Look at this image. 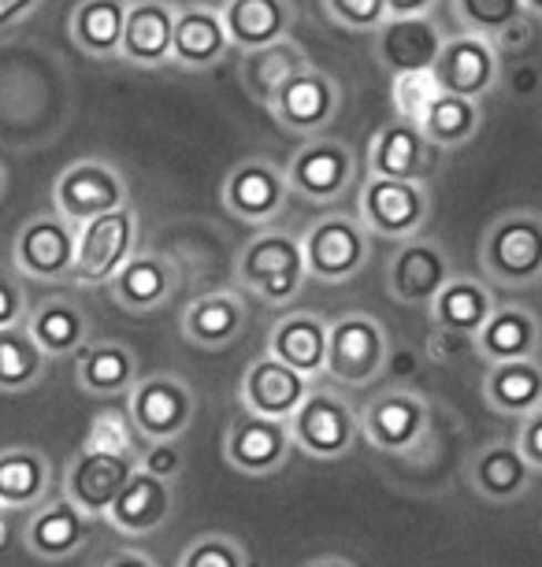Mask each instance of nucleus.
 Listing matches in <instances>:
<instances>
[{"label": "nucleus", "instance_id": "f257e3e1", "mask_svg": "<svg viewBox=\"0 0 542 567\" xmlns=\"http://www.w3.org/2000/svg\"><path fill=\"white\" fill-rule=\"evenodd\" d=\"M235 282L268 308H286L308 282L301 238L283 227H260L235 256Z\"/></svg>", "mask_w": 542, "mask_h": 567}, {"label": "nucleus", "instance_id": "f03ea898", "mask_svg": "<svg viewBox=\"0 0 542 567\" xmlns=\"http://www.w3.org/2000/svg\"><path fill=\"white\" fill-rule=\"evenodd\" d=\"M480 271L502 290H531L542 282V212L509 208L480 238Z\"/></svg>", "mask_w": 542, "mask_h": 567}, {"label": "nucleus", "instance_id": "7ed1b4c3", "mask_svg": "<svg viewBox=\"0 0 542 567\" xmlns=\"http://www.w3.org/2000/svg\"><path fill=\"white\" fill-rule=\"evenodd\" d=\"M308 278L324 286H346L365 271L371 260V234L357 212H331V216L313 219L301 234Z\"/></svg>", "mask_w": 542, "mask_h": 567}, {"label": "nucleus", "instance_id": "20e7f679", "mask_svg": "<svg viewBox=\"0 0 542 567\" xmlns=\"http://www.w3.org/2000/svg\"><path fill=\"white\" fill-rule=\"evenodd\" d=\"M360 167L357 156L342 137L320 134L305 137L286 159V182L290 194L301 197L305 205H338L346 194L357 189Z\"/></svg>", "mask_w": 542, "mask_h": 567}, {"label": "nucleus", "instance_id": "39448f33", "mask_svg": "<svg viewBox=\"0 0 542 567\" xmlns=\"http://www.w3.org/2000/svg\"><path fill=\"white\" fill-rule=\"evenodd\" d=\"M390 363V334L376 316L346 312L331 319L327 330V363L324 374L338 386H368Z\"/></svg>", "mask_w": 542, "mask_h": 567}, {"label": "nucleus", "instance_id": "423d86ee", "mask_svg": "<svg viewBox=\"0 0 542 567\" xmlns=\"http://www.w3.org/2000/svg\"><path fill=\"white\" fill-rule=\"evenodd\" d=\"M357 219L365 223L371 238L382 241L417 238L423 223L431 219L428 182L368 175L357 189Z\"/></svg>", "mask_w": 542, "mask_h": 567}, {"label": "nucleus", "instance_id": "0eeeda50", "mask_svg": "<svg viewBox=\"0 0 542 567\" xmlns=\"http://www.w3.org/2000/svg\"><path fill=\"white\" fill-rule=\"evenodd\" d=\"M74 249H79V223L63 219L57 208L38 212V216H30L16 230L12 267L27 282H41V286L71 282Z\"/></svg>", "mask_w": 542, "mask_h": 567}, {"label": "nucleus", "instance_id": "6e6552de", "mask_svg": "<svg viewBox=\"0 0 542 567\" xmlns=\"http://www.w3.org/2000/svg\"><path fill=\"white\" fill-rule=\"evenodd\" d=\"M290 434L297 453L313 460H342L360 442V412L338 390L316 386L290 415Z\"/></svg>", "mask_w": 542, "mask_h": 567}, {"label": "nucleus", "instance_id": "1a4fd4ad", "mask_svg": "<svg viewBox=\"0 0 542 567\" xmlns=\"http://www.w3.org/2000/svg\"><path fill=\"white\" fill-rule=\"evenodd\" d=\"M123 205H131V186L123 171L104 156L71 159L52 182V208L71 223L98 219Z\"/></svg>", "mask_w": 542, "mask_h": 567}, {"label": "nucleus", "instance_id": "9d476101", "mask_svg": "<svg viewBox=\"0 0 542 567\" xmlns=\"http://www.w3.org/2000/svg\"><path fill=\"white\" fill-rule=\"evenodd\" d=\"M126 412H131L142 442H167V437H183L194 426L197 393L183 374L153 371L142 374L126 393Z\"/></svg>", "mask_w": 542, "mask_h": 567}, {"label": "nucleus", "instance_id": "9b49d317", "mask_svg": "<svg viewBox=\"0 0 542 567\" xmlns=\"http://www.w3.org/2000/svg\"><path fill=\"white\" fill-rule=\"evenodd\" d=\"M290 182L286 167L275 164L272 156H246L227 171L219 186V200L227 216H235L246 227H275L290 205Z\"/></svg>", "mask_w": 542, "mask_h": 567}, {"label": "nucleus", "instance_id": "f8f14e48", "mask_svg": "<svg viewBox=\"0 0 542 567\" xmlns=\"http://www.w3.org/2000/svg\"><path fill=\"white\" fill-rule=\"evenodd\" d=\"M268 112H272V120L279 123V131L286 134L320 137L331 131V123L338 120V112H342V85L324 68L305 63L301 71L283 82V90L272 97Z\"/></svg>", "mask_w": 542, "mask_h": 567}, {"label": "nucleus", "instance_id": "ddd939ff", "mask_svg": "<svg viewBox=\"0 0 542 567\" xmlns=\"http://www.w3.org/2000/svg\"><path fill=\"white\" fill-rule=\"evenodd\" d=\"M137 252V212L123 205L98 219L79 223V249H74V286H109L115 271Z\"/></svg>", "mask_w": 542, "mask_h": 567}, {"label": "nucleus", "instance_id": "4468645a", "mask_svg": "<svg viewBox=\"0 0 542 567\" xmlns=\"http://www.w3.org/2000/svg\"><path fill=\"white\" fill-rule=\"evenodd\" d=\"M431 423V404L417 390H387L360 412V434L382 456H409L423 442Z\"/></svg>", "mask_w": 542, "mask_h": 567}, {"label": "nucleus", "instance_id": "2eb2a0df", "mask_svg": "<svg viewBox=\"0 0 542 567\" xmlns=\"http://www.w3.org/2000/svg\"><path fill=\"white\" fill-rule=\"evenodd\" d=\"M434 79H439L442 93L487 101L502 82V49L483 34L457 30V34L446 38L442 56L434 63Z\"/></svg>", "mask_w": 542, "mask_h": 567}, {"label": "nucleus", "instance_id": "dca6fc26", "mask_svg": "<svg viewBox=\"0 0 542 567\" xmlns=\"http://www.w3.org/2000/svg\"><path fill=\"white\" fill-rule=\"evenodd\" d=\"M450 275H453V264H450V252L442 249V241L417 234V238L398 241L395 256H390L387 293L395 297L398 305L431 308L439 290L450 282Z\"/></svg>", "mask_w": 542, "mask_h": 567}, {"label": "nucleus", "instance_id": "f3484780", "mask_svg": "<svg viewBox=\"0 0 542 567\" xmlns=\"http://www.w3.org/2000/svg\"><path fill=\"white\" fill-rule=\"evenodd\" d=\"M134 453H90V449H79L63 467V494L90 519H104L115 505V497H120V489L126 486V478L134 475Z\"/></svg>", "mask_w": 542, "mask_h": 567}, {"label": "nucleus", "instance_id": "a211bd4d", "mask_svg": "<svg viewBox=\"0 0 542 567\" xmlns=\"http://www.w3.org/2000/svg\"><path fill=\"white\" fill-rule=\"evenodd\" d=\"M313 390H316V382L308 379V374L294 371L290 363L275 360L272 352H260L246 368V374H242L238 401L249 415L290 423V415L301 409V401Z\"/></svg>", "mask_w": 542, "mask_h": 567}, {"label": "nucleus", "instance_id": "6ab92c4d", "mask_svg": "<svg viewBox=\"0 0 542 567\" xmlns=\"http://www.w3.org/2000/svg\"><path fill=\"white\" fill-rule=\"evenodd\" d=\"M90 534H93V519L74 505L63 489L45 497L38 508H30L27 523H23L27 553L38 556V560H49V564L71 560V556L90 542Z\"/></svg>", "mask_w": 542, "mask_h": 567}, {"label": "nucleus", "instance_id": "aec40b11", "mask_svg": "<svg viewBox=\"0 0 542 567\" xmlns=\"http://www.w3.org/2000/svg\"><path fill=\"white\" fill-rule=\"evenodd\" d=\"M294 434H290V423L283 420H264V415H249L238 423L227 426L223 434V456L227 464L238 471V475H249V478H264V475H275L286 460L294 456Z\"/></svg>", "mask_w": 542, "mask_h": 567}, {"label": "nucleus", "instance_id": "412c9836", "mask_svg": "<svg viewBox=\"0 0 542 567\" xmlns=\"http://www.w3.org/2000/svg\"><path fill=\"white\" fill-rule=\"evenodd\" d=\"M104 290H109L115 308H123V312H131V316H149L172 305V297L178 290V271L164 252L137 249L131 260L115 271V278Z\"/></svg>", "mask_w": 542, "mask_h": 567}, {"label": "nucleus", "instance_id": "4be33fe9", "mask_svg": "<svg viewBox=\"0 0 542 567\" xmlns=\"http://www.w3.org/2000/svg\"><path fill=\"white\" fill-rule=\"evenodd\" d=\"M446 34L434 16H390L376 30V60L395 79L406 71H434Z\"/></svg>", "mask_w": 542, "mask_h": 567}, {"label": "nucleus", "instance_id": "5701e85b", "mask_svg": "<svg viewBox=\"0 0 542 567\" xmlns=\"http://www.w3.org/2000/svg\"><path fill=\"white\" fill-rule=\"evenodd\" d=\"M175 19H178L175 0H131V8H126L120 63L137 68V71L172 68Z\"/></svg>", "mask_w": 542, "mask_h": 567}, {"label": "nucleus", "instance_id": "b1692460", "mask_svg": "<svg viewBox=\"0 0 542 567\" xmlns=\"http://www.w3.org/2000/svg\"><path fill=\"white\" fill-rule=\"evenodd\" d=\"M71 360H74V386L98 401L126 398L134 390V382L142 379L137 352L126 341L115 338H90Z\"/></svg>", "mask_w": 542, "mask_h": 567}, {"label": "nucleus", "instance_id": "393cba45", "mask_svg": "<svg viewBox=\"0 0 542 567\" xmlns=\"http://www.w3.org/2000/svg\"><path fill=\"white\" fill-rule=\"evenodd\" d=\"M172 512H175V483H167V478L153 475V471L137 464L104 519H109V527L126 534V538H149V534H156L172 519Z\"/></svg>", "mask_w": 542, "mask_h": 567}, {"label": "nucleus", "instance_id": "a878e982", "mask_svg": "<svg viewBox=\"0 0 542 567\" xmlns=\"http://www.w3.org/2000/svg\"><path fill=\"white\" fill-rule=\"evenodd\" d=\"M231 52L223 12L212 4H178L175 19V45H172V68L186 74H205L219 68Z\"/></svg>", "mask_w": 542, "mask_h": 567}, {"label": "nucleus", "instance_id": "bb28decb", "mask_svg": "<svg viewBox=\"0 0 542 567\" xmlns=\"http://www.w3.org/2000/svg\"><path fill=\"white\" fill-rule=\"evenodd\" d=\"M434 148L417 123L395 120L379 126L368 142V175L379 178H409V182H428L434 171Z\"/></svg>", "mask_w": 542, "mask_h": 567}, {"label": "nucleus", "instance_id": "cd10ccee", "mask_svg": "<svg viewBox=\"0 0 542 567\" xmlns=\"http://www.w3.org/2000/svg\"><path fill=\"white\" fill-rule=\"evenodd\" d=\"M223 27H227L231 49L249 52L294 38L297 8L294 0H223Z\"/></svg>", "mask_w": 542, "mask_h": 567}, {"label": "nucleus", "instance_id": "c85d7f7f", "mask_svg": "<svg viewBox=\"0 0 542 567\" xmlns=\"http://www.w3.org/2000/svg\"><path fill=\"white\" fill-rule=\"evenodd\" d=\"M327 330H331V323H327L320 312H313V308H294V312H286L283 319H275L264 352H272L275 360L290 363L294 371L316 379V374H324V363H327Z\"/></svg>", "mask_w": 542, "mask_h": 567}, {"label": "nucleus", "instance_id": "c756f323", "mask_svg": "<svg viewBox=\"0 0 542 567\" xmlns=\"http://www.w3.org/2000/svg\"><path fill=\"white\" fill-rule=\"evenodd\" d=\"M249 308L242 301V293L235 290H212L194 297L183 308V319H178V330L190 346L197 349H227L231 341H238V334L246 330Z\"/></svg>", "mask_w": 542, "mask_h": 567}, {"label": "nucleus", "instance_id": "7c9ffc66", "mask_svg": "<svg viewBox=\"0 0 542 567\" xmlns=\"http://www.w3.org/2000/svg\"><path fill=\"white\" fill-rule=\"evenodd\" d=\"M498 308L494 286L487 278L475 275H450V282L442 286L439 297L431 301V323L434 330H450V334L472 338L483 330V323L491 319V312Z\"/></svg>", "mask_w": 542, "mask_h": 567}, {"label": "nucleus", "instance_id": "2f4dec72", "mask_svg": "<svg viewBox=\"0 0 542 567\" xmlns=\"http://www.w3.org/2000/svg\"><path fill=\"white\" fill-rule=\"evenodd\" d=\"M27 330L49 360H68L90 341V312L74 297H41L30 305Z\"/></svg>", "mask_w": 542, "mask_h": 567}, {"label": "nucleus", "instance_id": "473e14b6", "mask_svg": "<svg viewBox=\"0 0 542 567\" xmlns=\"http://www.w3.org/2000/svg\"><path fill=\"white\" fill-rule=\"evenodd\" d=\"M126 8L131 0H74L68 16V38L74 41V49L101 63L120 60Z\"/></svg>", "mask_w": 542, "mask_h": 567}, {"label": "nucleus", "instance_id": "72a5a7b5", "mask_svg": "<svg viewBox=\"0 0 542 567\" xmlns=\"http://www.w3.org/2000/svg\"><path fill=\"white\" fill-rule=\"evenodd\" d=\"M483 401L487 409L505 415V420H524L542 409V360H505L487 363L483 374Z\"/></svg>", "mask_w": 542, "mask_h": 567}, {"label": "nucleus", "instance_id": "f704fd0d", "mask_svg": "<svg viewBox=\"0 0 542 567\" xmlns=\"http://www.w3.org/2000/svg\"><path fill=\"white\" fill-rule=\"evenodd\" d=\"M535 467L528 464L517 442H491L472 456L469 464V483L483 501L494 505H509V501L524 497L531 486Z\"/></svg>", "mask_w": 542, "mask_h": 567}, {"label": "nucleus", "instance_id": "c9c22d12", "mask_svg": "<svg viewBox=\"0 0 542 567\" xmlns=\"http://www.w3.org/2000/svg\"><path fill=\"white\" fill-rule=\"evenodd\" d=\"M542 349V323L524 305H498L483 330L475 334V352L487 363L528 360Z\"/></svg>", "mask_w": 542, "mask_h": 567}, {"label": "nucleus", "instance_id": "e433bc0d", "mask_svg": "<svg viewBox=\"0 0 542 567\" xmlns=\"http://www.w3.org/2000/svg\"><path fill=\"white\" fill-rule=\"evenodd\" d=\"M52 497V464L34 445L0 449V508L30 512Z\"/></svg>", "mask_w": 542, "mask_h": 567}, {"label": "nucleus", "instance_id": "4c0bfd02", "mask_svg": "<svg viewBox=\"0 0 542 567\" xmlns=\"http://www.w3.org/2000/svg\"><path fill=\"white\" fill-rule=\"evenodd\" d=\"M305 63H308V52L297 45L294 38L275 41V45H264V49H249V52H242V68H238L242 90H246L260 109H268L275 93L283 90V82L301 71Z\"/></svg>", "mask_w": 542, "mask_h": 567}, {"label": "nucleus", "instance_id": "58836bf2", "mask_svg": "<svg viewBox=\"0 0 542 567\" xmlns=\"http://www.w3.org/2000/svg\"><path fill=\"white\" fill-rule=\"evenodd\" d=\"M480 126H483L480 101L457 97V93H439V101H434L428 109V115L420 120L423 137H428L439 153L464 148L475 134H480Z\"/></svg>", "mask_w": 542, "mask_h": 567}, {"label": "nucleus", "instance_id": "ea45409f", "mask_svg": "<svg viewBox=\"0 0 542 567\" xmlns=\"http://www.w3.org/2000/svg\"><path fill=\"white\" fill-rule=\"evenodd\" d=\"M49 357L30 338L27 323L0 330V393L4 398H19V393L34 390L45 379Z\"/></svg>", "mask_w": 542, "mask_h": 567}, {"label": "nucleus", "instance_id": "a19ab883", "mask_svg": "<svg viewBox=\"0 0 542 567\" xmlns=\"http://www.w3.org/2000/svg\"><path fill=\"white\" fill-rule=\"evenodd\" d=\"M453 19L461 30L491 38L498 45V38H505L520 19H528L524 0H450Z\"/></svg>", "mask_w": 542, "mask_h": 567}, {"label": "nucleus", "instance_id": "79ce46f5", "mask_svg": "<svg viewBox=\"0 0 542 567\" xmlns=\"http://www.w3.org/2000/svg\"><path fill=\"white\" fill-rule=\"evenodd\" d=\"M442 85L434 79V71H406L390 79V104H395V115L406 123H417L428 115V109L439 101Z\"/></svg>", "mask_w": 542, "mask_h": 567}, {"label": "nucleus", "instance_id": "37998d69", "mask_svg": "<svg viewBox=\"0 0 542 567\" xmlns=\"http://www.w3.org/2000/svg\"><path fill=\"white\" fill-rule=\"evenodd\" d=\"M137 426L126 409H104L90 420V431L82 437V449L90 453H134L137 456Z\"/></svg>", "mask_w": 542, "mask_h": 567}, {"label": "nucleus", "instance_id": "c03bdc74", "mask_svg": "<svg viewBox=\"0 0 542 567\" xmlns=\"http://www.w3.org/2000/svg\"><path fill=\"white\" fill-rule=\"evenodd\" d=\"M175 567H249L246 545L231 534H197L194 542H186V549L178 553Z\"/></svg>", "mask_w": 542, "mask_h": 567}, {"label": "nucleus", "instance_id": "a18cd8bd", "mask_svg": "<svg viewBox=\"0 0 542 567\" xmlns=\"http://www.w3.org/2000/svg\"><path fill=\"white\" fill-rule=\"evenodd\" d=\"M320 8L335 27L354 30V34H376L390 19L387 0H320Z\"/></svg>", "mask_w": 542, "mask_h": 567}, {"label": "nucleus", "instance_id": "49530a36", "mask_svg": "<svg viewBox=\"0 0 542 567\" xmlns=\"http://www.w3.org/2000/svg\"><path fill=\"white\" fill-rule=\"evenodd\" d=\"M27 312H30V301H27L23 275H19L16 267L0 264V330L23 327L27 323Z\"/></svg>", "mask_w": 542, "mask_h": 567}, {"label": "nucleus", "instance_id": "de8ad7c7", "mask_svg": "<svg viewBox=\"0 0 542 567\" xmlns=\"http://www.w3.org/2000/svg\"><path fill=\"white\" fill-rule=\"evenodd\" d=\"M183 437H167V442H145V449H137V464L145 471H153V475L167 478V483H175L178 475H183L186 467V456H183Z\"/></svg>", "mask_w": 542, "mask_h": 567}, {"label": "nucleus", "instance_id": "09e8293b", "mask_svg": "<svg viewBox=\"0 0 542 567\" xmlns=\"http://www.w3.org/2000/svg\"><path fill=\"white\" fill-rule=\"evenodd\" d=\"M517 449L524 453V460L535 471H542V409L539 412H531V415H524L520 420V426H517Z\"/></svg>", "mask_w": 542, "mask_h": 567}, {"label": "nucleus", "instance_id": "8fccbe9b", "mask_svg": "<svg viewBox=\"0 0 542 567\" xmlns=\"http://www.w3.org/2000/svg\"><path fill=\"white\" fill-rule=\"evenodd\" d=\"M45 0H0V34H12L23 23H30Z\"/></svg>", "mask_w": 542, "mask_h": 567}, {"label": "nucleus", "instance_id": "3c124183", "mask_svg": "<svg viewBox=\"0 0 542 567\" xmlns=\"http://www.w3.org/2000/svg\"><path fill=\"white\" fill-rule=\"evenodd\" d=\"M93 567H156V560L142 549H112L109 556H101Z\"/></svg>", "mask_w": 542, "mask_h": 567}, {"label": "nucleus", "instance_id": "603ef678", "mask_svg": "<svg viewBox=\"0 0 542 567\" xmlns=\"http://www.w3.org/2000/svg\"><path fill=\"white\" fill-rule=\"evenodd\" d=\"M439 0H387L390 16H431Z\"/></svg>", "mask_w": 542, "mask_h": 567}, {"label": "nucleus", "instance_id": "864d4df0", "mask_svg": "<svg viewBox=\"0 0 542 567\" xmlns=\"http://www.w3.org/2000/svg\"><path fill=\"white\" fill-rule=\"evenodd\" d=\"M305 567H357V564L346 560V556H316V560H308Z\"/></svg>", "mask_w": 542, "mask_h": 567}, {"label": "nucleus", "instance_id": "5fc2aeb1", "mask_svg": "<svg viewBox=\"0 0 542 567\" xmlns=\"http://www.w3.org/2000/svg\"><path fill=\"white\" fill-rule=\"evenodd\" d=\"M524 8H528V16L542 19V0H524Z\"/></svg>", "mask_w": 542, "mask_h": 567}, {"label": "nucleus", "instance_id": "6e6d98bb", "mask_svg": "<svg viewBox=\"0 0 542 567\" xmlns=\"http://www.w3.org/2000/svg\"><path fill=\"white\" fill-rule=\"evenodd\" d=\"M4 516H8V512H4V508H0V545H4V542H8V519H4Z\"/></svg>", "mask_w": 542, "mask_h": 567}, {"label": "nucleus", "instance_id": "4d7b16f0", "mask_svg": "<svg viewBox=\"0 0 542 567\" xmlns=\"http://www.w3.org/2000/svg\"><path fill=\"white\" fill-rule=\"evenodd\" d=\"M4 186H8V171H4V164H0V197H4Z\"/></svg>", "mask_w": 542, "mask_h": 567}, {"label": "nucleus", "instance_id": "13d9d810", "mask_svg": "<svg viewBox=\"0 0 542 567\" xmlns=\"http://www.w3.org/2000/svg\"><path fill=\"white\" fill-rule=\"evenodd\" d=\"M219 4H223V0H219Z\"/></svg>", "mask_w": 542, "mask_h": 567}]
</instances>
